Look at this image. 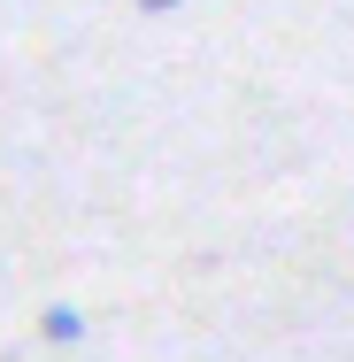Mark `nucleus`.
I'll return each mask as SVG.
<instances>
[{
  "label": "nucleus",
  "mask_w": 354,
  "mask_h": 362,
  "mask_svg": "<svg viewBox=\"0 0 354 362\" xmlns=\"http://www.w3.org/2000/svg\"><path fill=\"white\" fill-rule=\"evenodd\" d=\"M170 8H177V0H139V16H170Z\"/></svg>",
  "instance_id": "f03ea898"
},
{
  "label": "nucleus",
  "mask_w": 354,
  "mask_h": 362,
  "mask_svg": "<svg viewBox=\"0 0 354 362\" xmlns=\"http://www.w3.org/2000/svg\"><path fill=\"white\" fill-rule=\"evenodd\" d=\"M39 332H47L54 347H77V339H85V308H77V300H47V308H39Z\"/></svg>",
  "instance_id": "f257e3e1"
}]
</instances>
